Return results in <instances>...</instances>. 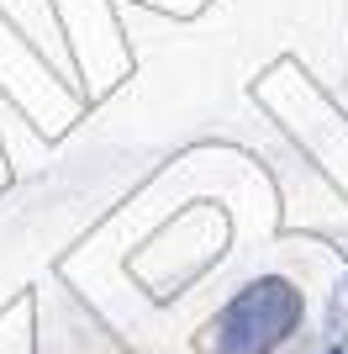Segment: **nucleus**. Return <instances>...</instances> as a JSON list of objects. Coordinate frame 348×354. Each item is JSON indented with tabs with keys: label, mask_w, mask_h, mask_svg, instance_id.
I'll return each instance as SVG.
<instances>
[{
	"label": "nucleus",
	"mask_w": 348,
	"mask_h": 354,
	"mask_svg": "<svg viewBox=\"0 0 348 354\" xmlns=\"http://www.w3.org/2000/svg\"><path fill=\"white\" fill-rule=\"evenodd\" d=\"M301 323V291L280 275L253 281L217 312V323L206 328L201 354H275Z\"/></svg>",
	"instance_id": "obj_1"
}]
</instances>
